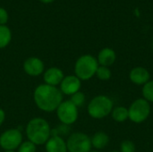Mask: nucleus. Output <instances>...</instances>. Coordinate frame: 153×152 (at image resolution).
Instances as JSON below:
<instances>
[{"mask_svg":"<svg viewBox=\"0 0 153 152\" xmlns=\"http://www.w3.org/2000/svg\"><path fill=\"white\" fill-rule=\"evenodd\" d=\"M36 106L42 111L53 112L57 109L63 101V93L56 87L48 84L39 85L33 93Z\"/></svg>","mask_w":153,"mask_h":152,"instance_id":"nucleus-1","label":"nucleus"},{"mask_svg":"<svg viewBox=\"0 0 153 152\" xmlns=\"http://www.w3.org/2000/svg\"><path fill=\"white\" fill-rule=\"evenodd\" d=\"M26 135L30 142L37 145L45 144L51 136V129L47 120L41 117L31 119L26 126Z\"/></svg>","mask_w":153,"mask_h":152,"instance_id":"nucleus-2","label":"nucleus"},{"mask_svg":"<svg viewBox=\"0 0 153 152\" xmlns=\"http://www.w3.org/2000/svg\"><path fill=\"white\" fill-rule=\"evenodd\" d=\"M114 108L112 99L106 95L94 97L88 105V114L94 119H102L109 116Z\"/></svg>","mask_w":153,"mask_h":152,"instance_id":"nucleus-3","label":"nucleus"},{"mask_svg":"<svg viewBox=\"0 0 153 152\" xmlns=\"http://www.w3.org/2000/svg\"><path fill=\"white\" fill-rule=\"evenodd\" d=\"M98 67L99 63L96 57L91 55H83L75 62L74 75L81 81H88L96 74Z\"/></svg>","mask_w":153,"mask_h":152,"instance_id":"nucleus-4","label":"nucleus"},{"mask_svg":"<svg viewBox=\"0 0 153 152\" xmlns=\"http://www.w3.org/2000/svg\"><path fill=\"white\" fill-rule=\"evenodd\" d=\"M129 119L134 124H142L151 115V105L143 98L137 99L128 108Z\"/></svg>","mask_w":153,"mask_h":152,"instance_id":"nucleus-5","label":"nucleus"},{"mask_svg":"<svg viewBox=\"0 0 153 152\" xmlns=\"http://www.w3.org/2000/svg\"><path fill=\"white\" fill-rule=\"evenodd\" d=\"M67 152H90L91 151V138L83 133H74L66 141Z\"/></svg>","mask_w":153,"mask_h":152,"instance_id":"nucleus-6","label":"nucleus"},{"mask_svg":"<svg viewBox=\"0 0 153 152\" xmlns=\"http://www.w3.org/2000/svg\"><path fill=\"white\" fill-rule=\"evenodd\" d=\"M56 115L63 125H71L78 119V108H76L70 100L62 101L56 109Z\"/></svg>","mask_w":153,"mask_h":152,"instance_id":"nucleus-7","label":"nucleus"},{"mask_svg":"<svg viewBox=\"0 0 153 152\" xmlns=\"http://www.w3.org/2000/svg\"><path fill=\"white\" fill-rule=\"evenodd\" d=\"M22 142V135L18 129H8L0 135V147L4 151H14Z\"/></svg>","mask_w":153,"mask_h":152,"instance_id":"nucleus-8","label":"nucleus"},{"mask_svg":"<svg viewBox=\"0 0 153 152\" xmlns=\"http://www.w3.org/2000/svg\"><path fill=\"white\" fill-rule=\"evenodd\" d=\"M82 81L75 75L65 76L60 83V90L63 94L72 96L73 94L80 91Z\"/></svg>","mask_w":153,"mask_h":152,"instance_id":"nucleus-9","label":"nucleus"},{"mask_svg":"<svg viewBox=\"0 0 153 152\" xmlns=\"http://www.w3.org/2000/svg\"><path fill=\"white\" fill-rule=\"evenodd\" d=\"M23 70L30 76H39L44 72V63L38 57H29L23 63Z\"/></svg>","mask_w":153,"mask_h":152,"instance_id":"nucleus-10","label":"nucleus"},{"mask_svg":"<svg viewBox=\"0 0 153 152\" xmlns=\"http://www.w3.org/2000/svg\"><path fill=\"white\" fill-rule=\"evenodd\" d=\"M130 81L135 85H144L151 80L150 72L142 66L133 68L129 73Z\"/></svg>","mask_w":153,"mask_h":152,"instance_id":"nucleus-11","label":"nucleus"},{"mask_svg":"<svg viewBox=\"0 0 153 152\" xmlns=\"http://www.w3.org/2000/svg\"><path fill=\"white\" fill-rule=\"evenodd\" d=\"M43 77L46 84L56 87L58 84L61 83L65 75L61 69L57 67H51L44 73Z\"/></svg>","mask_w":153,"mask_h":152,"instance_id":"nucleus-12","label":"nucleus"},{"mask_svg":"<svg viewBox=\"0 0 153 152\" xmlns=\"http://www.w3.org/2000/svg\"><path fill=\"white\" fill-rule=\"evenodd\" d=\"M116 59H117V54L114 51V49L110 47L102 48L99 52V55L97 57L99 65L106 66V67H109L112 65H114V63L116 62Z\"/></svg>","mask_w":153,"mask_h":152,"instance_id":"nucleus-13","label":"nucleus"},{"mask_svg":"<svg viewBox=\"0 0 153 152\" xmlns=\"http://www.w3.org/2000/svg\"><path fill=\"white\" fill-rule=\"evenodd\" d=\"M45 144L47 152H67L66 142L63 137L51 136Z\"/></svg>","mask_w":153,"mask_h":152,"instance_id":"nucleus-14","label":"nucleus"},{"mask_svg":"<svg viewBox=\"0 0 153 152\" xmlns=\"http://www.w3.org/2000/svg\"><path fill=\"white\" fill-rule=\"evenodd\" d=\"M91 146L96 150H102L106 148L109 143V137L104 132H98L96 133L91 138Z\"/></svg>","mask_w":153,"mask_h":152,"instance_id":"nucleus-15","label":"nucleus"},{"mask_svg":"<svg viewBox=\"0 0 153 152\" xmlns=\"http://www.w3.org/2000/svg\"><path fill=\"white\" fill-rule=\"evenodd\" d=\"M111 116L112 118L117 122V123H124L127 119H129V115H128V108L123 106L116 107L113 108L111 112Z\"/></svg>","mask_w":153,"mask_h":152,"instance_id":"nucleus-16","label":"nucleus"},{"mask_svg":"<svg viewBox=\"0 0 153 152\" xmlns=\"http://www.w3.org/2000/svg\"><path fill=\"white\" fill-rule=\"evenodd\" d=\"M12 34L10 29L5 25H0V48L5 47L11 41Z\"/></svg>","mask_w":153,"mask_h":152,"instance_id":"nucleus-17","label":"nucleus"},{"mask_svg":"<svg viewBox=\"0 0 153 152\" xmlns=\"http://www.w3.org/2000/svg\"><path fill=\"white\" fill-rule=\"evenodd\" d=\"M142 93L144 99H146L149 103H153V80H150L143 86Z\"/></svg>","mask_w":153,"mask_h":152,"instance_id":"nucleus-18","label":"nucleus"},{"mask_svg":"<svg viewBox=\"0 0 153 152\" xmlns=\"http://www.w3.org/2000/svg\"><path fill=\"white\" fill-rule=\"evenodd\" d=\"M95 75L100 81H108L112 76V73H111V70L109 69V67L99 65Z\"/></svg>","mask_w":153,"mask_h":152,"instance_id":"nucleus-19","label":"nucleus"},{"mask_svg":"<svg viewBox=\"0 0 153 152\" xmlns=\"http://www.w3.org/2000/svg\"><path fill=\"white\" fill-rule=\"evenodd\" d=\"M85 100H86V97H85L84 93L82 91H78V92L73 94L70 99V101L76 108H80V107L83 106V104L85 103Z\"/></svg>","mask_w":153,"mask_h":152,"instance_id":"nucleus-20","label":"nucleus"},{"mask_svg":"<svg viewBox=\"0 0 153 152\" xmlns=\"http://www.w3.org/2000/svg\"><path fill=\"white\" fill-rule=\"evenodd\" d=\"M69 132V125H59L57 128H55V129H51V136H59V137H62L61 135H66ZM50 136V137H51Z\"/></svg>","mask_w":153,"mask_h":152,"instance_id":"nucleus-21","label":"nucleus"},{"mask_svg":"<svg viewBox=\"0 0 153 152\" xmlns=\"http://www.w3.org/2000/svg\"><path fill=\"white\" fill-rule=\"evenodd\" d=\"M17 152H36V145L30 141L22 142Z\"/></svg>","mask_w":153,"mask_h":152,"instance_id":"nucleus-22","label":"nucleus"},{"mask_svg":"<svg viewBox=\"0 0 153 152\" xmlns=\"http://www.w3.org/2000/svg\"><path fill=\"white\" fill-rule=\"evenodd\" d=\"M135 144L132 141L126 140L122 142L120 145V152H135Z\"/></svg>","mask_w":153,"mask_h":152,"instance_id":"nucleus-23","label":"nucleus"},{"mask_svg":"<svg viewBox=\"0 0 153 152\" xmlns=\"http://www.w3.org/2000/svg\"><path fill=\"white\" fill-rule=\"evenodd\" d=\"M8 21V14L7 12L0 7V25H4Z\"/></svg>","mask_w":153,"mask_h":152,"instance_id":"nucleus-24","label":"nucleus"},{"mask_svg":"<svg viewBox=\"0 0 153 152\" xmlns=\"http://www.w3.org/2000/svg\"><path fill=\"white\" fill-rule=\"evenodd\" d=\"M4 119H5V113L2 108H0V125L4 123Z\"/></svg>","mask_w":153,"mask_h":152,"instance_id":"nucleus-25","label":"nucleus"},{"mask_svg":"<svg viewBox=\"0 0 153 152\" xmlns=\"http://www.w3.org/2000/svg\"><path fill=\"white\" fill-rule=\"evenodd\" d=\"M41 2H43V3H51V2H53L54 0H40Z\"/></svg>","mask_w":153,"mask_h":152,"instance_id":"nucleus-26","label":"nucleus"},{"mask_svg":"<svg viewBox=\"0 0 153 152\" xmlns=\"http://www.w3.org/2000/svg\"><path fill=\"white\" fill-rule=\"evenodd\" d=\"M4 152H15L14 151H5Z\"/></svg>","mask_w":153,"mask_h":152,"instance_id":"nucleus-27","label":"nucleus"},{"mask_svg":"<svg viewBox=\"0 0 153 152\" xmlns=\"http://www.w3.org/2000/svg\"><path fill=\"white\" fill-rule=\"evenodd\" d=\"M90 152H99V151H91Z\"/></svg>","mask_w":153,"mask_h":152,"instance_id":"nucleus-28","label":"nucleus"},{"mask_svg":"<svg viewBox=\"0 0 153 152\" xmlns=\"http://www.w3.org/2000/svg\"><path fill=\"white\" fill-rule=\"evenodd\" d=\"M110 152H120V151H112Z\"/></svg>","mask_w":153,"mask_h":152,"instance_id":"nucleus-29","label":"nucleus"},{"mask_svg":"<svg viewBox=\"0 0 153 152\" xmlns=\"http://www.w3.org/2000/svg\"><path fill=\"white\" fill-rule=\"evenodd\" d=\"M152 46H153V42H152Z\"/></svg>","mask_w":153,"mask_h":152,"instance_id":"nucleus-30","label":"nucleus"}]
</instances>
